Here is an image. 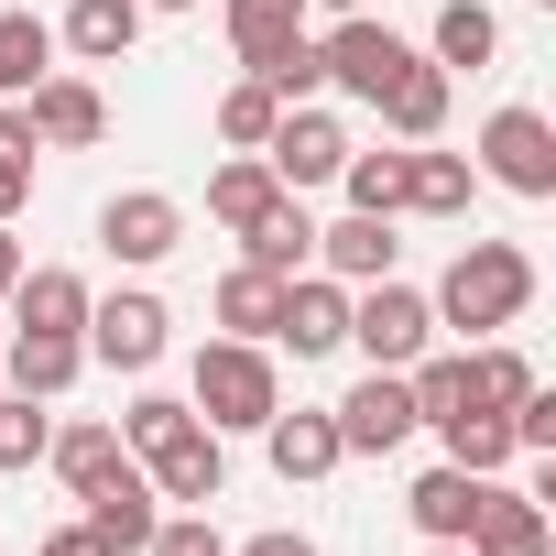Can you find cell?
<instances>
[{"label":"cell","mask_w":556,"mask_h":556,"mask_svg":"<svg viewBox=\"0 0 556 556\" xmlns=\"http://www.w3.org/2000/svg\"><path fill=\"white\" fill-rule=\"evenodd\" d=\"M437 447L458 458V469H480V480H502L523 447H513V415H491V404H458V415H437Z\"/></svg>","instance_id":"26"},{"label":"cell","mask_w":556,"mask_h":556,"mask_svg":"<svg viewBox=\"0 0 556 556\" xmlns=\"http://www.w3.org/2000/svg\"><path fill=\"white\" fill-rule=\"evenodd\" d=\"M306 12H328V23H339V12H371V0H306Z\"/></svg>","instance_id":"43"},{"label":"cell","mask_w":556,"mask_h":556,"mask_svg":"<svg viewBox=\"0 0 556 556\" xmlns=\"http://www.w3.org/2000/svg\"><path fill=\"white\" fill-rule=\"evenodd\" d=\"M142 556H229V545H218V523H207V513H164Z\"/></svg>","instance_id":"37"},{"label":"cell","mask_w":556,"mask_h":556,"mask_svg":"<svg viewBox=\"0 0 556 556\" xmlns=\"http://www.w3.org/2000/svg\"><path fill=\"white\" fill-rule=\"evenodd\" d=\"M469 393H480L491 415H513V404L534 393V361H523L513 339H491V350H469Z\"/></svg>","instance_id":"34"},{"label":"cell","mask_w":556,"mask_h":556,"mask_svg":"<svg viewBox=\"0 0 556 556\" xmlns=\"http://www.w3.org/2000/svg\"><path fill=\"white\" fill-rule=\"evenodd\" d=\"M545 12H556V0H545Z\"/></svg>","instance_id":"46"},{"label":"cell","mask_w":556,"mask_h":556,"mask_svg":"<svg viewBox=\"0 0 556 556\" xmlns=\"http://www.w3.org/2000/svg\"><path fill=\"white\" fill-rule=\"evenodd\" d=\"M77 502H88L77 523L99 534V556H142V545H153V523H164V502H153V480H142V458H121V469H110L99 491H77Z\"/></svg>","instance_id":"13"},{"label":"cell","mask_w":556,"mask_h":556,"mask_svg":"<svg viewBox=\"0 0 556 556\" xmlns=\"http://www.w3.org/2000/svg\"><path fill=\"white\" fill-rule=\"evenodd\" d=\"M34 77H55V23L45 12H0V99H23Z\"/></svg>","instance_id":"29"},{"label":"cell","mask_w":556,"mask_h":556,"mask_svg":"<svg viewBox=\"0 0 556 556\" xmlns=\"http://www.w3.org/2000/svg\"><path fill=\"white\" fill-rule=\"evenodd\" d=\"M426 556H469V545H426Z\"/></svg>","instance_id":"45"},{"label":"cell","mask_w":556,"mask_h":556,"mask_svg":"<svg viewBox=\"0 0 556 556\" xmlns=\"http://www.w3.org/2000/svg\"><path fill=\"white\" fill-rule=\"evenodd\" d=\"M556 534H545V491H502L491 480V502H480V523H469V556H545Z\"/></svg>","instance_id":"22"},{"label":"cell","mask_w":556,"mask_h":556,"mask_svg":"<svg viewBox=\"0 0 556 556\" xmlns=\"http://www.w3.org/2000/svg\"><path fill=\"white\" fill-rule=\"evenodd\" d=\"M229 556H317V545H306L295 523H273V534H251V545H229Z\"/></svg>","instance_id":"39"},{"label":"cell","mask_w":556,"mask_h":556,"mask_svg":"<svg viewBox=\"0 0 556 556\" xmlns=\"http://www.w3.org/2000/svg\"><path fill=\"white\" fill-rule=\"evenodd\" d=\"M437 328H458V339H502V328H523V306H534V251L523 240H458V262L437 273Z\"/></svg>","instance_id":"1"},{"label":"cell","mask_w":556,"mask_h":556,"mask_svg":"<svg viewBox=\"0 0 556 556\" xmlns=\"http://www.w3.org/2000/svg\"><path fill=\"white\" fill-rule=\"evenodd\" d=\"M404 262V240H393V218H339V229H317V273H339V285H382V273Z\"/></svg>","instance_id":"21"},{"label":"cell","mask_w":556,"mask_h":556,"mask_svg":"<svg viewBox=\"0 0 556 556\" xmlns=\"http://www.w3.org/2000/svg\"><path fill=\"white\" fill-rule=\"evenodd\" d=\"M218 23H229L240 66H273L285 45H306V0H218Z\"/></svg>","instance_id":"25"},{"label":"cell","mask_w":556,"mask_h":556,"mask_svg":"<svg viewBox=\"0 0 556 556\" xmlns=\"http://www.w3.org/2000/svg\"><path fill=\"white\" fill-rule=\"evenodd\" d=\"M99 251H110L121 273H153V262L186 251V207H175L164 186H121V197L99 207Z\"/></svg>","instance_id":"7"},{"label":"cell","mask_w":556,"mask_h":556,"mask_svg":"<svg viewBox=\"0 0 556 556\" xmlns=\"http://www.w3.org/2000/svg\"><path fill=\"white\" fill-rule=\"evenodd\" d=\"M273 197H285V175H273V164H262V153H229V164H218V175H207V218H218V229H229V240H240V229H251V218H262V207H273Z\"/></svg>","instance_id":"28"},{"label":"cell","mask_w":556,"mask_h":556,"mask_svg":"<svg viewBox=\"0 0 556 556\" xmlns=\"http://www.w3.org/2000/svg\"><path fill=\"white\" fill-rule=\"evenodd\" d=\"M339 197H350L361 218H404V153H361V142H350V164H339Z\"/></svg>","instance_id":"32"},{"label":"cell","mask_w":556,"mask_h":556,"mask_svg":"<svg viewBox=\"0 0 556 556\" xmlns=\"http://www.w3.org/2000/svg\"><path fill=\"white\" fill-rule=\"evenodd\" d=\"M469 197H480V164L469 153L404 142V218H469Z\"/></svg>","instance_id":"19"},{"label":"cell","mask_w":556,"mask_h":556,"mask_svg":"<svg viewBox=\"0 0 556 556\" xmlns=\"http://www.w3.org/2000/svg\"><path fill=\"white\" fill-rule=\"evenodd\" d=\"M426 55H437L447 77H458V66H491V55H502V12H491V0H437Z\"/></svg>","instance_id":"27"},{"label":"cell","mask_w":556,"mask_h":556,"mask_svg":"<svg viewBox=\"0 0 556 556\" xmlns=\"http://www.w3.org/2000/svg\"><path fill=\"white\" fill-rule=\"evenodd\" d=\"M23 121H34L45 153H88V142H110V99H99V77H77V66L34 77V88H23Z\"/></svg>","instance_id":"9"},{"label":"cell","mask_w":556,"mask_h":556,"mask_svg":"<svg viewBox=\"0 0 556 556\" xmlns=\"http://www.w3.org/2000/svg\"><path fill=\"white\" fill-rule=\"evenodd\" d=\"M480 502H491V480H480V469H458V458H437V469L404 491V513H415V534H426V545H469Z\"/></svg>","instance_id":"14"},{"label":"cell","mask_w":556,"mask_h":556,"mask_svg":"<svg viewBox=\"0 0 556 556\" xmlns=\"http://www.w3.org/2000/svg\"><path fill=\"white\" fill-rule=\"evenodd\" d=\"M273 121H285V99H273L262 77H229V88H218V142H229V153H262Z\"/></svg>","instance_id":"31"},{"label":"cell","mask_w":556,"mask_h":556,"mask_svg":"<svg viewBox=\"0 0 556 556\" xmlns=\"http://www.w3.org/2000/svg\"><path fill=\"white\" fill-rule=\"evenodd\" d=\"M186 404H197V426H218V437H262L273 404H285V371H273L262 339H207L197 371H186Z\"/></svg>","instance_id":"2"},{"label":"cell","mask_w":556,"mask_h":556,"mask_svg":"<svg viewBox=\"0 0 556 556\" xmlns=\"http://www.w3.org/2000/svg\"><path fill=\"white\" fill-rule=\"evenodd\" d=\"M328 415H339V447H350V458H393V447L415 437V393H404V371H361Z\"/></svg>","instance_id":"11"},{"label":"cell","mask_w":556,"mask_h":556,"mask_svg":"<svg viewBox=\"0 0 556 556\" xmlns=\"http://www.w3.org/2000/svg\"><path fill=\"white\" fill-rule=\"evenodd\" d=\"M317 66H328V88H339V99H361V110H371V99L415 66V45H404L382 12H339V23L317 34Z\"/></svg>","instance_id":"4"},{"label":"cell","mask_w":556,"mask_h":556,"mask_svg":"<svg viewBox=\"0 0 556 556\" xmlns=\"http://www.w3.org/2000/svg\"><path fill=\"white\" fill-rule=\"evenodd\" d=\"M447 99H458V77H447L437 55H415L371 110H382V131H393V142H437V131H447Z\"/></svg>","instance_id":"18"},{"label":"cell","mask_w":556,"mask_h":556,"mask_svg":"<svg viewBox=\"0 0 556 556\" xmlns=\"http://www.w3.org/2000/svg\"><path fill=\"white\" fill-rule=\"evenodd\" d=\"M142 45V0H66L55 12V55H77V66H121Z\"/></svg>","instance_id":"16"},{"label":"cell","mask_w":556,"mask_h":556,"mask_svg":"<svg viewBox=\"0 0 556 556\" xmlns=\"http://www.w3.org/2000/svg\"><path fill=\"white\" fill-rule=\"evenodd\" d=\"M23 197H34V164H0V218H23Z\"/></svg>","instance_id":"41"},{"label":"cell","mask_w":556,"mask_h":556,"mask_svg":"<svg viewBox=\"0 0 556 556\" xmlns=\"http://www.w3.org/2000/svg\"><path fill=\"white\" fill-rule=\"evenodd\" d=\"M186 426H197V404H186V393H131V404H121V447H131V458H153V447H164V437H186Z\"/></svg>","instance_id":"35"},{"label":"cell","mask_w":556,"mask_h":556,"mask_svg":"<svg viewBox=\"0 0 556 556\" xmlns=\"http://www.w3.org/2000/svg\"><path fill=\"white\" fill-rule=\"evenodd\" d=\"M45 437H55V415H45L34 393H12V382H0V480L45 469Z\"/></svg>","instance_id":"33"},{"label":"cell","mask_w":556,"mask_h":556,"mask_svg":"<svg viewBox=\"0 0 556 556\" xmlns=\"http://www.w3.org/2000/svg\"><path fill=\"white\" fill-rule=\"evenodd\" d=\"M34 556H99V534H88V523H55V534H45Z\"/></svg>","instance_id":"40"},{"label":"cell","mask_w":556,"mask_h":556,"mask_svg":"<svg viewBox=\"0 0 556 556\" xmlns=\"http://www.w3.org/2000/svg\"><path fill=\"white\" fill-rule=\"evenodd\" d=\"M12 285H23V240H12V218H0V306H12Z\"/></svg>","instance_id":"42"},{"label":"cell","mask_w":556,"mask_h":556,"mask_svg":"<svg viewBox=\"0 0 556 556\" xmlns=\"http://www.w3.org/2000/svg\"><path fill=\"white\" fill-rule=\"evenodd\" d=\"M262 164L285 175V197H306V186H339V164H350V121H339V110H317V99H295L285 121H273Z\"/></svg>","instance_id":"8"},{"label":"cell","mask_w":556,"mask_h":556,"mask_svg":"<svg viewBox=\"0 0 556 556\" xmlns=\"http://www.w3.org/2000/svg\"><path fill=\"white\" fill-rule=\"evenodd\" d=\"M77 371H88V339H34V328H12V350H0V382L34 393V404H55Z\"/></svg>","instance_id":"23"},{"label":"cell","mask_w":556,"mask_h":556,"mask_svg":"<svg viewBox=\"0 0 556 556\" xmlns=\"http://www.w3.org/2000/svg\"><path fill=\"white\" fill-rule=\"evenodd\" d=\"M240 77H262V88H273V99H285V110L328 88V66H317V34H306V45H285V55H273V66H240Z\"/></svg>","instance_id":"36"},{"label":"cell","mask_w":556,"mask_h":556,"mask_svg":"<svg viewBox=\"0 0 556 556\" xmlns=\"http://www.w3.org/2000/svg\"><path fill=\"white\" fill-rule=\"evenodd\" d=\"M262 447H273V469H285V480H328V469L350 458V447H339V415H328V404H295V415L273 404Z\"/></svg>","instance_id":"20"},{"label":"cell","mask_w":556,"mask_h":556,"mask_svg":"<svg viewBox=\"0 0 556 556\" xmlns=\"http://www.w3.org/2000/svg\"><path fill=\"white\" fill-rule=\"evenodd\" d=\"M350 350H361L371 371H404V361L437 350V306L404 285V273H382V285H350Z\"/></svg>","instance_id":"3"},{"label":"cell","mask_w":556,"mask_h":556,"mask_svg":"<svg viewBox=\"0 0 556 556\" xmlns=\"http://www.w3.org/2000/svg\"><path fill=\"white\" fill-rule=\"evenodd\" d=\"M142 480H153V502H175V513H207V502L229 491V447H218V426H186V437H164V447L142 458Z\"/></svg>","instance_id":"12"},{"label":"cell","mask_w":556,"mask_h":556,"mask_svg":"<svg viewBox=\"0 0 556 556\" xmlns=\"http://www.w3.org/2000/svg\"><path fill=\"white\" fill-rule=\"evenodd\" d=\"M273 350H295V361H328V350H350V285L339 273H295L285 285V306H273Z\"/></svg>","instance_id":"10"},{"label":"cell","mask_w":556,"mask_h":556,"mask_svg":"<svg viewBox=\"0 0 556 556\" xmlns=\"http://www.w3.org/2000/svg\"><path fill=\"white\" fill-rule=\"evenodd\" d=\"M121 458H131V447H121V426H110V415H77V426H55V437H45V469H55L66 491H99Z\"/></svg>","instance_id":"24"},{"label":"cell","mask_w":556,"mask_h":556,"mask_svg":"<svg viewBox=\"0 0 556 556\" xmlns=\"http://www.w3.org/2000/svg\"><path fill=\"white\" fill-rule=\"evenodd\" d=\"M513 447H523V458H556V393H545V382L513 404Z\"/></svg>","instance_id":"38"},{"label":"cell","mask_w":556,"mask_h":556,"mask_svg":"<svg viewBox=\"0 0 556 556\" xmlns=\"http://www.w3.org/2000/svg\"><path fill=\"white\" fill-rule=\"evenodd\" d=\"M12 328H34V339H88V273H66V262H23Z\"/></svg>","instance_id":"15"},{"label":"cell","mask_w":556,"mask_h":556,"mask_svg":"<svg viewBox=\"0 0 556 556\" xmlns=\"http://www.w3.org/2000/svg\"><path fill=\"white\" fill-rule=\"evenodd\" d=\"M273 306H285V285H273V273H251V262L218 273V328H229V339H262V350H273Z\"/></svg>","instance_id":"30"},{"label":"cell","mask_w":556,"mask_h":556,"mask_svg":"<svg viewBox=\"0 0 556 556\" xmlns=\"http://www.w3.org/2000/svg\"><path fill=\"white\" fill-rule=\"evenodd\" d=\"M142 12H197V0H142Z\"/></svg>","instance_id":"44"},{"label":"cell","mask_w":556,"mask_h":556,"mask_svg":"<svg viewBox=\"0 0 556 556\" xmlns=\"http://www.w3.org/2000/svg\"><path fill=\"white\" fill-rule=\"evenodd\" d=\"M164 350H175V306H164L153 285L88 295V361H110V371H153Z\"/></svg>","instance_id":"5"},{"label":"cell","mask_w":556,"mask_h":556,"mask_svg":"<svg viewBox=\"0 0 556 556\" xmlns=\"http://www.w3.org/2000/svg\"><path fill=\"white\" fill-rule=\"evenodd\" d=\"M240 262L273 273V285H295V273L317 262V218H306V197H273V207L240 229Z\"/></svg>","instance_id":"17"},{"label":"cell","mask_w":556,"mask_h":556,"mask_svg":"<svg viewBox=\"0 0 556 556\" xmlns=\"http://www.w3.org/2000/svg\"><path fill=\"white\" fill-rule=\"evenodd\" d=\"M469 164H480L491 186H513V197H556V121L513 99V110L480 121V153H469Z\"/></svg>","instance_id":"6"}]
</instances>
